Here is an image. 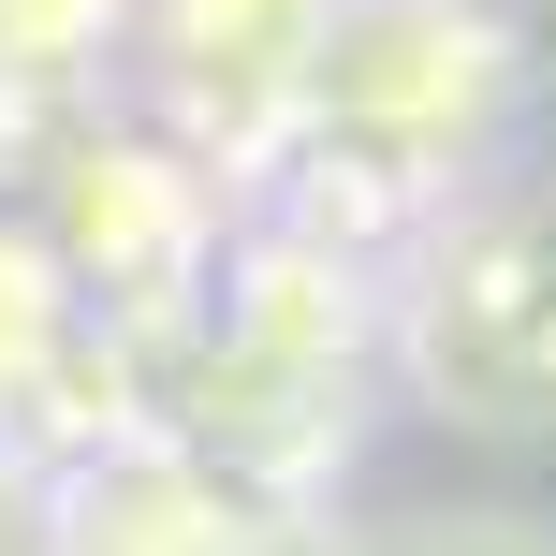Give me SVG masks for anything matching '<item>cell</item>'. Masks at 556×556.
Here are the masks:
<instances>
[{
	"label": "cell",
	"instance_id": "4",
	"mask_svg": "<svg viewBox=\"0 0 556 556\" xmlns=\"http://www.w3.org/2000/svg\"><path fill=\"white\" fill-rule=\"evenodd\" d=\"M29 235H45V264L74 278V307L117 337V352H162V337L220 293V250L250 220H235V191L191 162V147H162V132H74Z\"/></svg>",
	"mask_w": 556,
	"mask_h": 556
},
{
	"label": "cell",
	"instance_id": "7",
	"mask_svg": "<svg viewBox=\"0 0 556 556\" xmlns=\"http://www.w3.org/2000/svg\"><path fill=\"white\" fill-rule=\"evenodd\" d=\"M88 337H103V323H88V307H74V278L45 264V235H29V220H0V425H15V410H45V395H59V366H74Z\"/></svg>",
	"mask_w": 556,
	"mask_h": 556
},
{
	"label": "cell",
	"instance_id": "1",
	"mask_svg": "<svg viewBox=\"0 0 556 556\" xmlns=\"http://www.w3.org/2000/svg\"><path fill=\"white\" fill-rule=\"evenodd\" d=\"M542 45L498 0H352L293 88V132L264 162V220L337 264H395L469 176L513 162Z\"/></svg>",
	"mask_w": 556,
	"mask_h": 556
},
{
	"label": "cell",
	"instance_id": "3",
	"mask_svg": "<svg viewBox=\"0 0 556 556\" xmlns=\"http://www.w3.org/2000/svg\"><path fill=\"white\" fill-rule=\"evenodd\" d=\"M381 366L454 440L556 454V162L513 147L381 264Z\"/></svg>",
	"mask_w": 556,
	"mask_h": 556
},
{
	"label": "cell",
	"instance_id": "9",
	"mask_svg": "<svg viewBox=\"0 0 556 556\" xmlns=\"http://www.w3.org/2000/svg\"><path fill=\"white\" fill-rule=\"evenodd\" d=\"M366 556H556V513H528V498H440V513L366 528Z\"/></svg>",
	"mask_w": 556,
	"mask_h": 556
},
{
	"label": "cell",
	"instance_id": "5",
	"mask_svg": "<svg viewBox=\"0 0 556 556\" xmlns=\"http://www.w3.org/2000/svg\"><path fill=\"white\" fill-rule=\"evenodd\" d=\"M337 15L352 0H132L147 88H162V147H191L220 191H264L278 132H293V88H307Z\"/></svg>",
	"mask_w": 556,
	"mask_h": 556
},
{
	"label": "cell",
	"instance_id": "2",
	"mask_svg": "<svg viewBox=\"0 0 556 556\" xmlns=\"http://www.w3.org/2000/svg\"><path fill=\"white\" fill-rule=\"evenodd\" d=\"M366 381H381V264L250 220L220 250V293L147 352V425L235 469L264 513H307L366 440Z\"/></svg>",
	"mask_w": 556,
	"mask_h": 556
},
{
	"label": "cell",
	"instance_id": "8",
	"mask_svg": "<svg viewBox=\"0 0 556 556\" xmlns=\"http://www.w3.org/2000/svg\"><path fill=\"white\" fill-rule=\"evenodd\" d=\"M132 45V0H0V74L15 88H74Z\"/></svg>",
	"mask_w": 556,
	"mask_h": 556
},
{
	"label": "cell",
	"instance_id": "10",
	"mask_svg": "<svg viewBox=\"0 0 556 556\" xmlns=\"http://www.w3.org/2000/svg\"><path fill=\"white\" fill-rule=\"evenodd\" d=\"M264 556H366V528H337V513L307 498V513H278V528H264Z\"/></svg>",
	"mask_w": 556,
	"mask_h": 556
},
{
	"label": "cell",
	"instance_id": "6",
	"mask_svg": "<svg viewBox=\"0 0 556 556\" xmlns=\"http://www.w3.org/2000/svg\"><path fill=\"white\" fill-rule=\"evenodd\" d=\"M278 513L235 469H205L162 425H117V440H74L45 483H29V556H264Z\"/></svg>",
	"mask_w": 556,
	"mask_h": 556
},
{
	"label": "cell",
	"instance_id": "11",
	"mask_svg": "<svg viewBox=\"0 0 556 556\" xmlns=\"http://www.w3.org/2000/svg\"><path fill=\"white\" fill-rule=\"evenodd\" d=\"M498 15H513V29H528V45H542V29H556V0H498Z\"/></svg>",
	"mask_w": 556,
	"mask_h": 556
}]
</instances>
